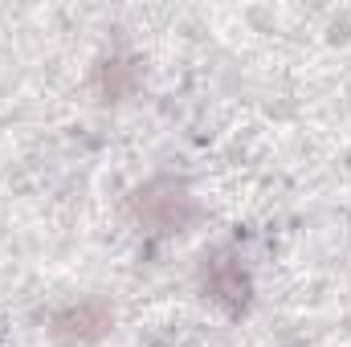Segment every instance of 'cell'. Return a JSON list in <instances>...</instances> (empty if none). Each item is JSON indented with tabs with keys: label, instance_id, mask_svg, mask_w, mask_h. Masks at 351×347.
I'll list each match as a JSON object with an SVG mask.
<instances>
[{
	"label": "cell",
	"instance_id": "obj_1",
	"mask_svg": "<svg viewBox=\"0 0 351 347\" xmlns=\"http://www.w3.org/2000/svg\"><path fill=\"white\" fill-rule=\"evenodd\" d=\"M127 213L152 237H180L200 221V200L180 176H152L127 196Z\"/></svg>",
	"mask_w": 351,
	"mask_h": 347
},
{
	"label": "cell",
	"instance_id": "obj_3",
	"mask_svg": "<svg viewBox=\"0 0 351 347\" xmlns=\"http://www.w3.org/2000/svg\"><path fill=\"white\" fill-rule=\"evenodd\" d=\"M114 331V307L106 298H78L49 315L45 335L53 347H98Z\"/></svg>",
	"mask_w": 351,
	"mask_h": 347
},
{
	"label": "cell",
	"instance_id": "obj_2",
	"mask_svg": "<svg viewBox=\"0 0 351 347\" xmlns=\"http://www.w3.org/2000/svg\"><path fill=\"white\" fill-rule=\"evenodd\" d=\"M196 290L217 311H225L229 319H241L254 307V274H250V265L241 261V254L233 246H213V250L200 254V261H196Z\"/></svg>",
	"mask_w": 351,
	"mask_h": 347
},
{
	"label": "cell",
	"instance_id": "obj_4",
	"mask_svg": "<svg viewBox=\"0 0 351 347\" xmlns=\"http://www.w3.org/2000/svg\"><path fill=\"white\" fill-rule=\"evenodd\" d=\"M143 86V62L127 49H110L94 62V74H90V90L102 106H119L127 98H135Z\"/></svg>",
	"mask_w": 351,
	"mask_h": 347
}]
</instances>
